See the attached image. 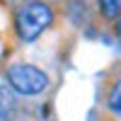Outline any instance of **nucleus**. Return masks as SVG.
I'll use <instances>...</instances> for the list:
<instances>
[{"label": "nucleus", "mask_w": 121, "mask_h": 121, "mask_svg": "<svg viewBox=\"0 0 121 121\" xmlns=\"http://www.w3.org/2000/svg\"><path fill=\"white\" fill-rule=\"evenodd\" d=\"M7 85L19 95H39L44 92L48 85V78L41 68L36 65H27V63H17L7 68Z\"/></svg>", "instance_id": "obj_2"}, {"label": "nucleus", "mask_w": 121, "mask_h": 121, "mask_svg": "<svg viewBox=\"0 0 121 121\" xmlns=\"http://www.w3.org/2000/svg\"><path fill=\"white\" fill-rule=\"evenodd\" d=\"M99 7H102V15L107 19H114L121 12V0H99Z\"/></svg>", "instance_id": "obj_4"}, {"label": "nucleus", "mask_w": 121, "mask_h": 121, "mask_svg": "<svg viewBox=\"0 0 121 121\" xmlns=\"http://www.w3.org/2000/svg\"><path fill=\"white\" fill-rule=\"evenodd\" d=\"M116 34H119V41H121V19H119V24H116Z\"/></svg>", "instance_id": "obj_6"}, {"label": "nucleus", "mask_w": 121, "mask_h": 121, "mask_svg": "<svg viewBox=\"0 0 121 121\" xmlns=\"http://www.w3.org/2000/svg\"><path fill=\"white\" fill-rule=\"evenodd\" d=\"M109 109H112L116 116H121V80L112 87V92H109Z\"/></svg>", "instance_id": "obj_5"}, {"label": "nucleus", "mask_w": 121, "mask_h": 121, "mask_svg": "<svg viewBox=\"0 0 121 121\" xmlns=\"http://www.w3.org/2000/svg\"><path fill=\"white\" fill-rule=\"evenodd\" d=\"M17 114V97L10 85L0 87V121H15Z\"/></svg>", "instance_id": "obj_3"}, {"label": "nucleus", "mask_w": 121, "mask_h": 121, "mask_svg": "<svg viewBox=\"0 0 121 121\" xmlns=\"http://www.w3.org/2000/svg\"><path fill=\"white\" fill-rule=\"evenodd\" d=\"M51 19H53V12H51L48 5H44V3H27L17 12V34H19V39H22V41L36 39L51 24Z\"/></svg>", "instance_id": "obj_1"}]
</instances>
